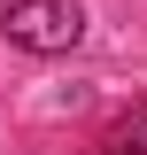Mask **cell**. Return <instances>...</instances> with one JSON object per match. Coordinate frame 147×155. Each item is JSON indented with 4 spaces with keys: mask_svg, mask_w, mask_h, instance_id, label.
Masks as SVG:
<instances>
[{
    "mask_svg": "<svg viewBox=\"0 0 147 155\" xmlns=\"http://www.w3.org/2000/svg\"><path fill=\"white\" fill-rule=\"evenodd\" d=\"M109 155H147V109H132L124 124L109 132Z\"/></svg>",
    "mask_w": 147,
    "mask_h": 155,
    "instance_id": "obj_2",
    "label": "cell"
},
{
    "mask_svg": "<svg viewBox=\"0 0 147 155\" xmlns=\"http://www.w3.org/2000/svg\"><path fill=\"white\" fill-rule=\"evenodd\" d=\"M0 31L16 47H31V54H70L85 39V8L77 0H8V23Z\"/></svg>",
    "mask_w": 147,
    "mask_h": 155,
    "instance_id": "obj_1",
    "label": "cell"
}]
</instances>
